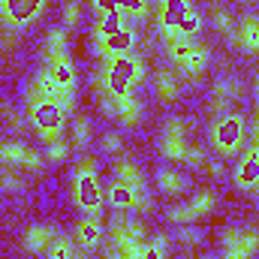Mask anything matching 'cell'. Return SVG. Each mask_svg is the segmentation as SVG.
<instances>
[{"label": "cell", "mask_w": 259, "mask_h": 259, "mask_svg": "<svg viewBox=\"0 0 259 259\" xmlns=\"http://www.w3.org/2000/svg\"><path fill=\"white\" fill-rule=\"evenodd\" d=\"M75 238H78V247L94 250L103 241V223H100V217H81L78 226H75Z\"/></svg>", "instance_id": "2e32d148"}, {"label": "cell", "mask_w": 259, "mask_h": 259, "mask_svg": "<svg viewBox=\"0 0 259 259\" xmlns=\"http://www.w3.org/2000/svg\"><path fill=\"white\" fill-rule=\"evenodd\" d=\"M169 220L178 223V226H190V223H196L190 205H178V208H172V211H169Z\"/></svg>", "instance_id": "d6a6232c"}, {"label": "cell", "mask_w": 259, "mask_h": 259, "mask_svg": "<svg viewBox=\"0 0 259 259\" xmlns=\"http://www.w3.org/2000/svg\"><path fill=\"white\" fill-rule=\"evenodd\" d=\"M166 247H169L166 235H154V238H145L139 259H166Z\"/></svg>", "instance_id": "d4e9b609"}, {"label": "cell", "mask_w": 259, "mask_h": 259, "mask_svg": "<svg viewBox=\"0 0 259 259\" xmlns=\"http://www.w3.org/2000/svg\"><path fill=\"white\" fill-rule=\"evenodd\" d=\"M256 250H259V235L253 229H241L235 247H232V250H223V253H235V256H241V259H250Z\"/></svg>", "instance_id": "603a6c76"}, {"label": "cell", "mask_w": 259, "mask_h": 259, "mask_svg": "<svg viewBox=\"0 0 259 259\" xmlns=\"http://www.w3.org/2000/svg\"><path fill=\"white\" fill-rule=\"evenodd\" d=\"M256 178H259V148L250 145L244 151V157L238 160V166H235V187L238 190H253Z\"/></svg>", "instance_id": "8fae6325"}, {"label": "cell", "mask_w": 259, "mask_h": 259, "mask_svg": "<svg viewBox=\"0 0 259 259\" xmlns=\"http://www.w3.org/2000/svg\"><path fill=\"white\" fill-rule=\"evenodd\" d=\"M208 172H211V175H223V163L211 160V163H208Z\"/></svg>", "instance_id": "ab89813d"}, {"label": "cell", "mask_w": 259, "mask_h": 259, "mask_svg": "<svg viewBox=\"0 0 259 259\" xmlns=\"http://www.w3.org/2000/svg\"><path fill=\"white\" fill-rule=\"evenodd\" d=\"M190 205V211H193V217L199 220V217H208L211 211H214V205H217V199H214V193H196L193 196V202H187Z\"/></svg>", "instance_id": "484cf974"}, {"label": "cell", "mask_w": 259, "mask_h": 259, "mask_svg": "<svg viewBox=\"0 0 259 259\" xmlns=\"http://www.w3.org/2000/svg\"><path fill=\"white\" fill-rule=\"evenodd\" d=\"M244 139H247V121H244V115H238V112L217 115V121L211 127V145H214L217 154H223V157L235 154L244 145Z\"/></svg>", "instance_id": "277c9868"}, {"label": "cell", "mask_w": 259, "mask_h": 259, "mask_svg": "<svg viewBox=\"0 0 259 259\" xmlns=\"http://www.w3.org/2000/svg\"><path fill=\"white\" fill-rule=\"evenodd\" d=\"M235 97H238V81H235V78H220V81L214 84V91H211V109L223 115V112L235 103Z\"/></svg>", "instance_id": "e0dca14e"}, {"label": "cell", "mask_w": 259, "mask_h": 259, "mask_svg": "<svg viewBox=\"0 0 259 259\" xmlns=\"http://www.w3.org/2000/svg\"><path fill=\"white\" fill-rule=\"evenodd\" d=\"M46 0H0V15L9 27H21L42 12Z\"/></svg>", "instance_id": "9c48e42d"}, {"label": "cell", "mask_w": 259, "mask_h": 259, "mask_svg": "<svg viewBox=\"0 0 259 259\" xmlns=\"http://www.w3.org/2000/svg\"><path fill=\"white\" fill-rule=\"evenodd\" d=\"M160 148H163V157H169V160H184V154H187V148H190V145H187V121H184V118L166 121Z\"/></svg>", "instance_id": "ba28073f"}, {"label": "cell", "mask_w": 259, "mask_h": 259, "mask_svg": "<svg viewBox=\"0 0 259 259\" xmlns=\"http://www.w3.org/2000/svg\"><path fill=\"white\" fill-rule=\"evenodd\" d=\"M88 142H91V124H88V118H75L72 121V145L84 148Z\"/></svg>", "instance_id": "f546056e"}, {"label": "cell", "mask_w": 259, "mask_h": 259, "mask_svg": "<svg viewBox=\"0 0 259 259\" xmlns=\"http://www.w3.org/2000/svg\"><path fill=\"white\" fill-rule=\"evenodd\" d=\"M256 130H259V124H256Z\"/></svg>", "instance_id": "7bdbcfd3"}, {"label": "cell", "mask_w": 259, "mask_h": 259, "mask_svg": "<svg viewBox=\"0 0 259 259\" xmlns=\"http://www.w3.org/2000/svg\"><path fill=\"white\" fill-rule=\"evenodd\" d=\"M55 235H58V232H55L49 223H33V226H27V232H24V250H27V253H46Z\"/></svg>", "instance_id": "9a60e30c"}, {"label": "cell", "mask_w": 259, "mask_h": 259, "mask_svg": "<svg viewBox=\"0 0 259 259\" xmlns=\"http://www.w3.org/2000/svg\"><path fill=\"white\" fill-rule=\"evenodd\" d=\"M133 46H136V30H133V24L127 21L118 33H112L109 39L97 42V52H100V58L106 61V58H115V55H130Z\"/></svg>", "instance_id": "30bf717a"}, {"label": "cell", "mask_w": 259, "mask_h": 259, "mask_svg": "<svg viewBox=\"0 0 259 259\" xmlns=\"http://www.w3.org/2000/svg\"><path fill=\"white\" fill-rule=\"evenodd\" d=\"M49 75L55 78V84L64 91L66 97H72V91H75V69H72V61H69V55L66 58H49Z\"/></svg>", "instance_id": "5bb4252c"}, {"label": "cell", "mask_w": 259, "mask_h": 259, "mask_svg": "<svg viewBox=\"0 0 259 259\" xmlns=\"http://www.w3.org/2000/svg\"><path fill=\"white\" fill-rule=\"evenodd\" d=\"M181 238H184L187 244H196V238H199V235H196V232L190 229V226H181Z\"/></svg>", "instance_id": "f35d334b"}, {"label": "cell", "mask_w": 259, "mask_h": 259, "mask_svg": "<svg viewBox=\"0 0 259 259\" xmlns=\"http://www.w3.org/2000/svg\"><path fill=\"white\" fill-rule=\"evenodd\" d=\"M72 199L81 208L84 217H100L103 214V187L97 178V163L84 157L75 172H72Z\"/></svg>", "instance_id": "3957f363"}, {"label": "cell", "mask_w": 259, "mask_h": 259, "mask_svg": "<svg viewBox=\"0 0 259 259\" xmlns=\"http://www.w3.org/2000/svg\"><path fill=\"white\" fill-rule=\"evenodd\" d=\"M66 151H69V145H66L64 139H55V142H49L46 157H49L52 163H64V160H66Z\"/></svg>", "instance_id": "1f68e13d"}, {"label": "cell", "mask_w": 259, "mask_h": 259, "mask_svg": "<svg viewBox=\"0 0 259 259\" xmlns=\"http://www.w3.org/2000/svg\"><path fill=\"white\" fill-rule=\"evenodd\" d=\"M103 148H106L109 154H121V151H124V139H121L118 133H106V136H103Z\"/></svg>", "instance_id": "e575fe53"}, {"label": "cell", "mask_w": 259, "mask_h": 259, "mask_svg": "<svg viewBox=\"0 0 259 259\" xmlns=\"http://www.w3.org/2000/svg\"><path fill=\"white\" fill-rule=\"evenodd\" d=\"M184 163H190V166H202V163H205V154H202L199 148H187V154H184Z\"/></svg>", "instance_id": "8d00e7d4"}, {"label": "cell", "mask_w": 259, "mask_h": 259, "mask_svg": "<svg viewBox=\"0 0 259 259\" xmlns=\"http://www.w3.org/2000/svg\"><path fill=\"white\" fill-rule=\"evenodd\" d=\"M253 190H256V193H259V178H256V184H253Z\"/></svg>", "instance_id": "b9f144b4"}, {"label": "cell", "mask_w": 259, "mask_h": 259, "mask_svg": "<svg viewBox=\"0 0 259 259\" xmlns=\"http://www.w3.org/2000/svg\"><path fill=\"white\" fill-rule=\"evenodd\" d=\"M121 12L127 18H136V21H145L151 15V3L148 0H121Z\"/></svg>", "instance_id": "83f0119b"}, {"label": "cell", "mask_w": 259, "mask_h": 259, "mask_svg": "<svg viewBox=\"0 0 259 259\" xmlns=\"http://www.w3.org/2000/svg\"><path fill=\"white\" fill-rule=\"evenodd\" d=\"M97 12H112V9H121V0H94Z\"/></svg>", "instance_id": "74e56055"}, {"label": "cell", "mask_w": 259, "mask_h": 259, "mask_svg": "<svg viewBox=\"0 0 259 259\" xmlns=\"http://www.w3.org/2000/svg\"><path fill=\"white\" fill-rule=\"evenodd\" d=\"M109 259H133V256H127V253H112Z\"/></svg>", "instance_id": "60d3db41"}, {"label": "cell", "mask_w": 259, "mask_h": 259, "mask_svg": "<svg viewBox=\"0 0 259 259\" xmlns=\"http://www.w3.org/2000/svg\"><path fill=\"white\" fill-rule=\"evenodd\" d=\"M154 88H157V97H160V100H166V103H175V100H178V94H181L178 75H175V72H169V69L157 72V78H154Z\"/></svg>", "instance_id": "ffe728a7"}, {"label": "cell", "mask_w": 259, "mask_h": 259, "mask_svg": "<svg viewBox=\"0 0 259 259\" xmlns=\"http://www.w3.org/2000/svg\"><path fill=\"white\" fill-rule=\"evenodd\" d=\"M0 118H3V124L9 130H15V133H21L24 130V118H21V112L15 109V106H3L0 109Z\"/></svg>", "instance_id": "4dcf8cb0"}, {"label": "cell", "mask_w": 259, "mask_h": 259, "mask_svg": "<svg viewBox=\"0 0 259 259\" xmlns=\"http://www.w3.org/2000/svg\"><path fill=\"white\" fill-rule=\"evenodd\" d=\"M214 27H217L220 33H229V36L235 33V21H232V15H229L226 9H217V12H214Z\"/></svg>", "instance_id": "836d02e7"}, {"label": "cell", "mask_w": 259, "mask_h": 259, "mask_svg": "<svg viewBox=\"0 0 259 259\" xmlns=\"http://www.w3.org/2000/svg\"><path fill=\"white\" fill-rule=\"evenodd\" d=\"M115 181L130 184V187H145V178H142V169L130 160H118L115 163Z\"/></svg>", "instance_id": "7402d4cb"}, {"label": "cell", "mask_w": 259, "mask_h": 259, "mask_svg": "<svg viewBox=\"0 0 259 259\" xmlns=\"http://www.w3.org/2000/svg\"><path fill=\"white\" fill-rule=\"evenodd\" d=\"M15 190H21V175H18V169L3 166V172H0V193H15Z\"/></svg>", "instance_id": "f1b7e54d"}, {"label": "cell", "mask_w": 259, "mask_h": 259, "mask_svg": "<svg viewBox=\"0 0 259 259\" xmlns=\"http://www.w3.org/2000/svg\"><path fill=\"white\" fill-rule=\"evenodd\" d=\"M205 66H208V49L199 46V42H193V46L187 49V55L178 61V69H181L184 75H199Z\"/></svg>", "instance_id": "d6986e66"}, {"label": "cell", "mask_w": 259, "mask_h": 259, "mask_svg": "<svg viewBox=\"0 0 259 259\" xmlns=\"http://www.w3.org/2000/svg\"><path fill=\"white\" fill-rule=\"evenodd\" d=\"M190 0H160V30H175L190 15Z\"/></svg>", "instance_id": "7c38bea8"}, {"label": "cell", "mask_w": 259, "mask_h": 259, "mask_svg": "<svg viewBox=\"0 0 259 259\" xmlns=\"http://www.w3.org/2000/svg\"><path fill=\"white\" fill-rule=\"evenodd\" d=\"M109 241H112V253H127V256L139 259L142 244H145V232L133 217H115L109 226Z\"/></svg>", "instance_id": "5b68a950"}, {"label": "cell", "mask_w": 259, "mask_h": 259, "mask_svg": "<svg viewBox=\"0 0 259 259\" xmlns=\"http://www.w3.org/2000/svg\"><path fill=\"white\" fill-rule=\"evenodd\" d=\"M142 75H145V64H142V58H136V55L130 52V55L106 58V64H103L100 75H97V84L106 88V91L118 100V97L133 94V88L142 81Z\"/></svg>", "instance_id": "7a4b0ae2"}, {"label": "cell", "mask_w": 259, "mask_h": 259, "mask_svg": "<svg viewBox=\"0 0 259 259\" xmlns=\"http://www.w3.org/2000/svg\"><path fill=\"white\" fill-rule=\"evenodd\" d=\"M157 187L169 196H178L184 190V178H181L178 172H172V169H160V172H157Z\"/></svg>", "instance_id": "cb8c5ba5"}, {"label": "cell", "mask_w": 259, "mask_h": 259, "mask_svg": "<svg viewBox=\"0 0 259 259\" xmlns=\"http://www.w3.org/2000/svg\"><path fill=\"white\" fill-rule=\"evenodd\" d=\"M106 199H109V205H115L118 211H145V208H148V193H145V187H130V184H121V181H112V184H109Z\"/></svg>", "instance_id": "52a82bcc"}, {"label": "cell", "mask_w": 259, "mask_h": 259, "mask_svg": "<svg viewBox=\"0 0 259 259\" xmlns=\"http://www.w3.org/2000/svg\"><path fill=\"white\" fill-rule=\"evenodd\" d=\"M66 106L58 103L55 97H46L39 88L27 91V121L36 127L39 139L49 145L55 139H64V127H66Z\"/></svg>", "instance_id": "6da1fadb"}, {"label": "cell", "mask_w": 259, "mask_h": 259, "mask_svg": "<svg viewBox=\"0 0 259 259\" xmlns=\"http://www.w3.org/2000/svg\"><path fill=\"white\" fill-rule=\"evenodd\" d=\"M0 166L39 172L42 169V157L36 151H30L27 145H21V142H0Z\"/></svg>", "instance_id": "8992f818"}, {"label": "cell", "mask_w": 259, "mask_h": 259, "mask_svg": "<svg viewBox=\"0 0 259 259\" xmlns=\"http://www.w3.org/2000/svg\"><path fill=\"white\" fill-rule=\"evenodd\" d=\"M115 118L124 124V127H136L139 121H142V103L127 94V97H118L115 100Z\"/></svg>", "instance_id": "ac0fdd59"}, {"label": "cell", "mask_w": 259, "mask_h": 259, "mask_svg": "<svg viewBox=\"0 0 259 259\" xmlns=\"http://www.w3.org/2000/svg\"><path fill=\"white\" fill-rule=\"evenodd\" d=\"M46 49H49V58H66V55H69V52H66V30H61V27L49 30Z\"/></svg>", "instance_id": "4316f807"}, {"label": "cell", "mask_w": 259, "mask_h": 259, "mask_svg": "<svg viewBox=\"0 0 259 259\" xmlns=\"http://www.w3.org/2000/svg\"><path fill=\"white\" fill-rule=\"evenodd\" d=\"M232 39H235V46H238L241 52L259 55V18L256 15L241 18L238 27H235V33H232Z\"/></svg>", "instance_id": "4fadbf2b"}, {"label": "cell", "mask_w": 259, "mask_h": 259, "mask_svg": "<svg viewBox=\"0 0 259 259\" xmlns=\"http://www.w3.org/2000/svg\"><path fill=\"white\" fill-rule=\"evenodd\" d=\"M64 24H66V27H75V24H78V0H66V6H64Z\"/></svg>", "instance_id": "d590c367"}, {"label": "cell", "mask_w": 259, "mask_h": 259, "mask_svg": "<svg viewBox=\"0 0 259 259\" xmlns=\"http://www.w3.org/2000/svg\"><path fill=\"white\" fill-rule=\"evenodd\" d=\"M46 256L49 259H81V253H78V247H75L72 238H66V235H55L52 244H49V250H46Z\"/></svg>", "instance_id": "44dd1931"}]
</instances>
